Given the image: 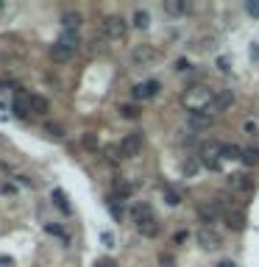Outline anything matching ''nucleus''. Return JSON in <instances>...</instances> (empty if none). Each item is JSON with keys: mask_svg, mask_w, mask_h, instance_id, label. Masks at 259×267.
I'll return each instance as SVG.
<instances>
[{"mask_svg": "<svg viewBox=\"0 0 259 267\" xmlns=\"http://www.w3.org/2000/svg\"><path fill=\"white\" fill-rule=\"evenodd\" d=\"M245 12L251 14V17H259V0H248V3H245Z\"/></svg>", "mask_w": 259, "mask_h": 267, "instance_id": "30", "label": "nucleus"}, {"mask_svg": "<svg viewBox=\"0 0 259 267\" xmlns=\"http://www.w3.org/2000/svg\"><path fill=\"white\" fill-rule=\"evenodd\" d=\"M103 31H106L109 39H123L126 31H128V23L120 17V14H109L106 23H103Z\"/></svg>", "mask_w": 259, "mask_h": 267, "instance_id": "2", "label": "nucleus"}, {"mask_svg": "<svg viewBox=\"0 0 259 267\" xmlns=\"http://www.w3.org/2000/svg\"><path fill=\"white\" fill-rule=\"evenodd\" d=\"M84 145L90 150H98V145H101V142H98V137L92 134V131H87V134H84Z\"/></svg>", "mask_w": 259, "mask_h": 267, "instance_id": "28", "label": "nucleus"}, {"mask_svg": "<svg viewBox=\"0 0 259 267\" xmlns=\"http://www.w3.org/2000/svg\"><path fill=\"white\" fill-rule=\"evenodd\" d=\"M92 267H117V261L112 259V256H103V259H98Z\"/></svg>", "mask_w": 259, "mask_h": 267, "instance_id": "31", "label": "nucleus"}, {"mask_svg": "<svg viewBox=\"0 0 259 267\" xmlns=\"http://www.w3.org/2000/svg\"><path fill=\"white\" fill-rule=\"evenodd\" d=\"M12 109L17 117H28L34 109H31V95L28 92H14V101H12Z\"/></svg>", "mask_w": 259, "mask_h": 267, "instance_id": "8", "label": "nucleus"}, {"mask_svg": "<svg viewBox=\"0 0 259 267\" xmlns=\"http://www.w3.org/2000/svg\"><path fill=\"white\" fill-rule=\"evenodd\" d=\"M190 125H195V128H209L212 125L209 112H190Z\"/></svg>", "mask_w": 259, "mask_h": 267, "instance_id": "16", "label": "nucleus"}, {"mask_svg": "<svg viewBox=\"0 0 259 267\" xmlns=\"http://www.w3.org/2000/svg\"><path fill=\"white\" fill-rule=\"evenodd\" d=\"M245 223H248V217H245L242 209H229V212H226V226H229L231 231H242Z\"/></svg>", "mask_w": 259, "mask_h": 267, "instance_id": "10", "label": "nucleus"}, {"mask_svg": "<svg viewBox=\"0 0 259 267\" xmlns=\"http://www.w3.org/2000/svg\"><path fill=\"white\" fill-rule=\"evenodd\" d=\"M173 256H170V253H162V256H159V264H162V267H173Z\"/></svg>", "mask_w": 259, "mask_h": 267, "instance_id": "32", "label": "nucleus"}, {"mask_svg": "<svg viewBox=\"0 0 259 267\" xmlns=\"http://www.w3.org/2000/svg\"><path fill=\"white\" fill-rule=\"evenodd\" d=\"M234 103V92L231 89H217L215 98H212V112H226Z\"/></svg>", "mask_w": 259, "mask_h": 267, "instance_id": "7", "label": "nucleus"}, {"mask_svg": "<svg viewBox=\"0 0 259 267\" xmlns=\"http://www.w3.org/2000/svg\"><path fill=\"white\" fill-rule=\"evenodd\" d=\"M131 192H134V187L128 184V181H117V195L120 198H128Z\"/></svg>", "mask_w": 259, "mask_h": 267, "instance_id": "27", "label": "nucleus"}, {"mask_svg": "<svg viewBox=\"0 0 259 267\" xmlns=\"http://www.w3.org/2000/svg\"><path fill=\"white\" fill-rule=\"evenodd\" d=\"M59 45H64V48L75 50V48L81 45V39H78V31H61V36H59Z\"/></svg>", "mask_w": 259, "mask_h": 267, "instance_id": "15", "label": "nucleus"}, {"mask_svg": "<svg viewBox=\"0 0 259 267\" xmlns=\"http://www.w3.org/2000/svg\"><path fill=\"white\" fill-rule=\"evenodd\" d=\"M181 170H184V175H195V172H198V161H195V159H187Z\"/></svg>", "mask_w": 259, "mask_h": 267, "instance_id": "29", "label": "nucleus"}, {"mask_svg": "<svg viewBox=\"0 0 259 267\" xmlns=\"http://www.w3.org/2000/svg\"><path fill=\"white\" fill-rule=\"evenodd\" d=\"M164 12L173 14V17H181V14L190 12V3L187 0H164Z\"/></svg>", "mask_w": 259, "mask_h": 267, "instance_id": "12", "label": "nucleus"}, {"mask_svg": "<svg viewBox=\"0 0 259 267\" xmlns=\"http://www.w3.org/2000/svg\"><path fill=\"white\" fill-rule=\"evenodd\" d=\"M109 212H112V217L115 220H123V214H126V209H123V203L117 201V198H109Z\"/></svg>", "mask_w": 259, "mask_h": 267, "instance_id": "20", "label": "nucleus"}, {"mask_svg": "<svg viewBox=\"0 0 259 267\" xmlns=\"http://www.w3.org/2000/svg\"><path fill=\"white\" fill-rule=\"evenodd\" d=\"M131 59H134V64L148 67V64H153V59H156V50H153L151 45H137V48L131 50Z\"/></svg>", "mask_w": 259, "mask_h": 267, "instance_id": "6", "label": "nucleus"}, {"mask_svg": "<svg viewBox=\"0 0 259 267\" xmlns=\"http://www.w3.org/2000/svg\"><path fill=\"white\" fill-rule=\"evenodd\" d=\"M31 109H34L36 114H48V109H50V103L45 101L42 95H31Z\"/></svg>", "mask_w": 259, "mask_h": 267, "instance_id": "19", "label": "nucleus"}, {"mask_svg": "<svg viewBox=\"0 0 259 267\" xmlns=\"http://www.w3.org/2000/svg\"><path fill=\"white\" fill-rule=\"evenodd\" d=\"M162 195H164V201H167L170 206H179V203H181V192H179V190H173V187H164Z\"/></svg>", "mask_w": 259, "mask_h": 267, "instance_id": "21", "label": "nucleus"}, {"mask_svg": "<svg viewBox=\"0 0 259 267\" xmlns=\"http://www.w3.org/2000/svg\"><path fill=\"white\" fill-rule=\"evenodd\" d=\"M198 217L204 220V223H215L217 217H220V203H204V206L198 209Z\"/></svg>", "mask_w": 259, "mask_h": 267, "instance_id": "11", "label": "nucleus"}, {"mask_svg": "<svg viewBox=\"0 0 259 267\" xmlns=\"http://www.w3.org/2000/svg\"><path fill=\"white\" fill-rule=\"evenodd\" d=\"M139 234L142 237H148V239H153V237H159V223H156V217H151V220H142L139 223Z\"/></svg>", "mask_w": 259, "mask_h": 267, "instance_id": "14", "label": "nucleus"}, {"mask_svg": "<svg viewBox=\"0 0 259 267\" xmlns=\"http://www.w3.org/2000/svg\"><path fill=\"white\" fill-rule=\"evenodd\" d=\"M212 98H215V92H209L206 86H193L187 95H184V103H187L190 112H209Z\"/></svg>", "mask_w": 259, "mask_h": 267, "instance_id": "1", "label": "nucleus"}, {"mask_svg": "<svg viewBox=\"0 0 259 267\" xmlns=\"http://www.w3.org/2000/svg\"><path fill=\"white\" fill-rule=\"evenodd\" d=\"M48 134H53V137H64V134H61V125H48Z\"/></svg>", "mask_w": 259, "mask_h": 267, "instance_id": "35", "label": "nucleus"}, {"mask_svg": "<svg viewBox=\"0 0 259 267\" xmlns=\"http://www.w3.org/2000/svg\"><path fill=\"white\" fill-rule=\"evenodd\" d=\"M223 159H242V148H237V145H223Z\"/></svg>", "mask_w": 259, "mask_h": 267, "instance_id": "25", "label": "nucleus"}, {"mask_svg": "<svg viewBox=\"0 0 259 267\" xmlns=\"http://www.w3.org/2000/svg\"><path fill=\"white\" fill-rule=\"evenodd\" d=\"M198 245H201V248H206V250H217L220 245H223V239H220V234H217L215 228L204 226L198 231Z\"/></svg>", "mask_w": 259, "mask_h": 267, "instance_id": "4", "label": "nucleus"}, {"mask_svg": "<svg viewBox=\"0 0 259 267\" xmlns=\"http://www.w3.org/2000/svg\"><path fill=\"white\" fill-rule=\"evenodd\" d=\"M204 164L209 167V170H220V164H223V145L217 142H209L204 148Z\"/></svg>", "mask_w": 259, "mask_h": 267, "instance_id": "3", "label": "nucleus"}, {"mask_svg": "<svg viewBox=\"0 0 259 267\" xmlns=\"http://www.w3.org/2000/svg\"><path fill=\"white\" fill-rule=\"evenodd\" d=\"M48 234H56V237H61V239H67V234L61 231L59 226H48Z\"/></svg>", "mask_w": 259, "mask_h": 267, "instance_id": "33", "label": "nucleus"}, {"mask_svg": "<svg viewBox=\"0 0 259 267\" xmlns=\"http://www.w3.org/2000/svg\"><path fill=\"white\" fill-rule=\"evenodd\" d=\"M50 59H53L56 64H64V61H70V59H72V50H70V48H64V45H59V42H56L53 48H50Z\"/></svg>", "mask_w": 259, "mask_h": 267, "instance_id": "13", "label": "nucleus"}, {"mask_svg": "<svg viewBox=\"0 0 259 267\" xmlns=\"http://www.w3.org/2000/svg\"><path fill=\"white\" fill-rule=\"evenodd\" d=\"M61 23H64V31H78L81 14L78 12H64V14H61Z\"/></svg>", "mask_w": 259, "mask_h": 267, "instance_id": "17", "label": "nucleus"}, {"mask_svg": "<svg viewBox=\"0 0 259 267\" xmlns=\"http://www.w3.org/2000/svg\"><path fill=\"white\" fill-rule=\"evenodd\" d=\"M120 117L123 120H137L139 117V109L134 106V103H126V106H120Z\"/></svg>", "mask_w": 259, "mask_h": 267, "instance_id": "24", "label": "nucleus"}, {"mask_svg": "<svg viewBox=\"0 0 259 267\" xmlns=\"http://www.w3.org/2000/svg\"><path fill=\"white\" fill-rule=\"evenodd\" d=\"M134 25H137V28H148V25H151V14L137 9V12H134Z\"/></svg>", "mask_w": 259, "mask_h": 267, "instance_id": "22", "label": "nucleus"}, {"mask_svg": "<svg viewBox=\"0 0 259 267\" xmlns=\"http://www.w3.org/2000/svg\"><path fill=\"white\" fill-rule=\"evenodd\" d=\"M50 198H53V201H56V206H59L61 212H64V214H70V203H67L64 192H61V190H53V195H50Z\"/></svg>", "mask_w": 259, "mask_h": 267, "instance_id": "23", "label": "nucleus"}, {"mask_svg": "<svg viewBox=\"0 0 259 267\" xmlns=\"http://www.w3.org/2000/svg\"><path fill=\"white\" fill-rule=\"evenodd\" d=\"M120 150H123V159H134V156H139V150H142V137H139V134H128V137H123Z\"/></svg>", "mask_w": 259, "mask_h": 267, "instance_id": "5", "label": "nucleus"}, {"mask_svg": "<svg viewBox=\"0 0 259 267\" xmlns=\"http://www.w3.org/2000/svg\"><path fill=\"white\" fill-rule=\"evenodd\" d=\"M159 95V81H145L134 86V98L137 101H148V98H156Z\"/></svg>", "mask_w": 259, "mask_h": 267, "instance_id": "9", "label": "nucleus"}, {"mask_svg": "<svg viewBox=\"0 0 259 267\" xmlns=\"http://www.w3.org/2000/svg\"><path fill=\"white\" fill-rule=\"evenodd\" d=\"M131 214H134V220H137V226H139L142 220H151V217H153V209L148 206V203H137Z\"/></svg>", "mask_w": 259, "mask_h": 267, "instance_id": "18", "label": "nucleus"}, {"mask_svg": "<svg viewBox=\"0 0 259 267\" xmlns=\"http://www.w3.org/2000/svg\"><path fill=\"white\" fill-rule=\"evenodd\" d=\"M176 70H179V72L190 70V61H187V59H179V61H176Z\"/></svg>", "mask_w": 259, "mask_h": 267, "instance_id": "34", "label": "nucleus"}, {"mask_svg": "<svg viewBox=\"0 0 259 267\" xmlns=\"http://www.w3.org/2000/svg\"><path fill=\"white\" fill-rule=\"evenodd\" d=\"M215 267H237V264H234V261H231V259H223V261H217Z\"/></svg>", "mask_w": 259, "mask_h": 267, "instance_id": "36", "label": "nucleus"}, {"mask_svg": "<svg viewBox=\"0 0 259 267\" xmlns=\"http://www.w3.org/2000/svg\"><path fill=\"white\" fill-rule=\"evenodd\" d=\"M256 161H259V153H256L253 148H245V150H242V164L251 167V164H256Z\"/></svg>", "mask_w": 259, "mask_h": 267, "instance_id": "26", "label": "nucleus"}]
</instances>
